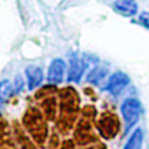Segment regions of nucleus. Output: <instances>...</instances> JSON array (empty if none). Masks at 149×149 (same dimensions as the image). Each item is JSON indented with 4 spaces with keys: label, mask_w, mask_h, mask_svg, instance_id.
<instances>
[{
    "label": "nucleus",
    "mask_w": 149,
    "mask_h": 149,
    "mask_svg": "<svg viewBox=\"0 0 149 149\" xmlns=\"http://www.w3.org/2000/svg\"><path fill=\"white\" fill-rule=\"evenodd\" d=\"M121 114L126 123V129L132 128L137 122L141 114V105L139 100L133 98L126 99L121 105Z\"/></svg>",
    "instance_id": "nucleus-1"
},
{
    "label": "nucleus",
    "mask_w": 149,
    "mask_h": 149,
    "mask_svg": "<svg viewBox=\"0 0 149 149\" xmlns=\"http://www.w3.org/2000/svg\"><path fill=\"white\" fill-rule=\"evenodd\" d=\"M129 83V77L123 73V72H114L106 85V90L113 94V95H118Z\"/></svg>",
    "instance_id": "nucleus-2"
},
{
    "label": "nucleus",
    "mask_w": 149,
    "mask_h": 149,
    "mask_svg": "<svg viewBox=\"0 0 149 149\" xmlns=\"http://www.w3.org/2000/svg\"><path fill=\"white\" fill-rule=\"evenodd\" d=\"M65 63L61 58H56L50 63L48 70V81L50 84H59L63 79Z\"/></svg>",
    "instance_id": "nucleus-3"
},
{
    "label": "nucleus",
    "mask_w": 149,
    "mask_h": 149,
    "mask_svg": "<svg viewBox=\"0 0 149 149\" xmlns=\"http://www.w3.org/2000/svg\"><path fill=\"white\" fill-rule=\"evenodd\" d=\"M85 70V64L84 62L78 58V57H72L71 63H70V69H69V74H68V80L69 81H74L78 83L83 76V72Z\"/></svg>",
    "instance_id": "nucleus-4"
},
{
    "label": "nucleus",
    "mask_w": 149,
    "mask_h": 149,
    "mask_svg": "<svg viewBox=\"0 0 149 149\" xmlns=\"http://www.w3.org/2000/svg\"><path fill=\"white\" fill-rule=\"evenodd\" d=\"M114 9L123 16H133L137 13V3L135 0H116Z\"/></svg>",
    "instance_id": "nucleus-5"
},
{
    "label": "nucleus",
    "mask_w": 149,
    "mask_h": 149,
    "mask_svg": "<svg viewBox=\"0 0 149 149\" xmlns=\"http://www.w3.org/2000/svg\"><path fill=\"white\" fill-rule=\"evenodd\" d=\"M26 76H27L29 90H34L43 80V71L38 66H35V65H30L26 69Z\"/></svg>",
    "instance_id": "nucleus-6"
},
{
    "label": "nucleus",
    "mask_w": 149,
    "mask_h": 149,
    "mask_svg": "<svg viewBox=\"0 0 149 149\" xmlns=\"http://www.w3.org/2000/svg\"><path fill=\"white\" fill-rule=\"evenodd\" d=\"M142 140H143V134L140 128L135 129L133 134L130 135L129 140L125 144L123 149H141L142 146Z\"/></svg>",
    "instance_id": "nucleus-7"
},
{
    "label": "nucleus",
    "mask_w": 149,
    "mask_h": 149,
    "mask_svg": "<svg viewBox=\"0 0 149 149\" xmlns=\"http://www.w3.org/2000/svg\"><path fill=\"white\" fill-rule=\"evenodd\" d=\"M106 73H107V69H105V68H95L90 72V74L87 76L86 79H87L88 83L97 84L105 77Z\"/></svg>",
    "instance_id": "nucleus-8"
},
{
    "label": "nucleus",
    "mask_w": 149,
    "mask_h": 149,
    "mask_svg": "<svg viewBox=\"0 0 149 149\" xmlns=\"http://www.w3.org/2000/svg\"><path fill=\"white\" fill-rule=\"evenodd\" d=\"M10 90H12V86H10L9 80H7V79L1 80V83H0V100L2 104L9 97Z\"/></svg>",
    "instance_id": "nucleus-9"
},
{
    "label": "nucleus",
    "mask_w": 149,
    "mask_h": 149,
    "mask_svg": "<svg viewBox=\"0 0 149 149\" xmlns=\"http://www.w3.org/2000/svg\"><path fill=\"white\" fill-rule=\"evenodd\" d=\"M139 22H140L142 26H144L146 28L149 29V13H148V12H143L142 14H140V16H139Z\"/></svg>",
    "instance_id": "nucleus-10"
}]
</instances>
